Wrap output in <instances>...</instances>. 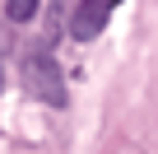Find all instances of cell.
<instances>
[{"label":"cell","mask_w":158,"mask_h":154,"mask_svg":"<svg viewBox=\"0 0 158 154\" xmlns=\"http://www.w3.org/2000/svg\"><path fill=\"white\" fill-rule=\"evenodd\" d=\"M23 84H28V94L42 98L47 108H65V103H70V94H65V75H60L56 56H51L42 42L23 56Z\"/></svg>","instance_id":"6da1fadb"},{"label":"cell","mask_w":158,"mask_h":154,"mask_svg":"<svg viewBox=\"0 0 158 154\" xmlns=\"http://www.w3.org/2000/svg\"><path fill=\"white\" fill-rule=\"evenodd\" d=\"M112 10H116V0H79V5L70 10V37L74 42H93L107 28Z\"/></svg>","instance_id":"7a4b0ae2"},{"label":"cell","mask_w":158,"mask_h":154,"mask_svg":"<svg viewBox=\"0 0 158 154\" xmlns=\"http://www.w3.org/2000/svg\"><path fill=\"white\" fill-rule=\"evenodd\" d=\"M37 10H42V0H5V14H10V24H28Z\"/></svg>","instance_id":"3957f363"},{"label":"cell","mask_w":158,"mask_h":154,"mask_svg":"<svg viewBox=\"0 0 158 154\" xmlns=\"http://www.w3.org/2000/svg\"><path fill=\"white\" fill-rule=\"evenodd\" d=\"M0 84H5V70H0Z\"/></svg>","instance_id":"277c9868"},{"label":"cell","mask_w":158,"mask_h":154,"mask_svg":"<svg viewBox=\"0 0 158 154\" xmlns=\"http://www.w3.org/2000/svg\"><path fill=\"white\" fill-rule=\"evenodd\" d=\"M0 47H5V33H0Z\"/></svg>","instance_id":"5b68a950"}]
</instances>
